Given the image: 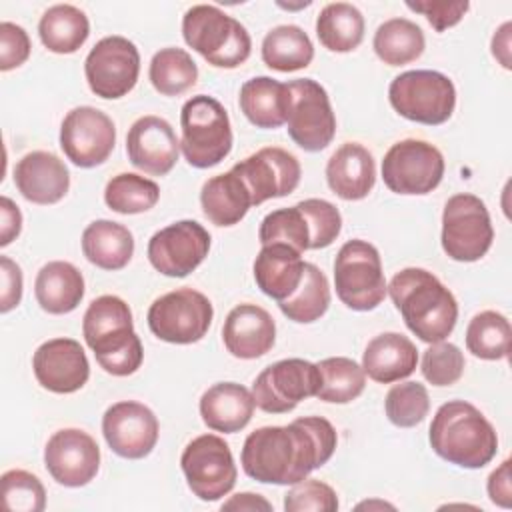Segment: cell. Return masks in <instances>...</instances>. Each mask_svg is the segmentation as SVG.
Returning a JSON list of instances; mask_svg holds the SVG:
<instances>
[{"label": "cell", "mask_w": 512, "mask_h": 512, "mask_svg": "<svg viewBox=\"0 0 512 512\" xmlns=\"http://www.w3.org/2000/svg\"><path fill=\"white\" fill-rule=\"evenodd\" d=\"M336 430L322 416H302L288 426H262L244 440L242 470L262 484L292 486L320 466L336 450Z\"/></svg>", "instance_id": "1"}, {"label": "cell", "mask_w": 512, "mask_h": 512, "mask_svg": "<svg viewBox=\"0 0 512 512\" xmlns=\"http://www.w3.org/2000/svg\"><path fill=\"white\" fill-rule=\"evenodd\" d=\"M388 294L404 324L422 342L446 340L458 320L454 294L428 270L404 268L388 284Z\"/></svg>", "instance_id": "2"}, {"label": "cell", "mask_w": 512, "mask_h": 512, "mask_svg": "<svg viewBox=\"0 0 512 512\" xmlns=\"http://www.w3.org/2000/svg\"><path fill=\"white\" fill-rule=\"evenodd\" d=\"M82 334L104 372L130 376L140 368L142 342L134 332L130 306L120 296L104 294L92 300L82 318Z\"/></svg>", "instance_id": "3"}, {"label": "cell", "mask_w": 512, "mask_h": 512, "mask_svg": "<svg viewBox=\"0 0 512 512\" xmlns=\"http://www.w3.org/2000/svg\"><path fill=\"white\" fill-rule=\"evenodd\" d=\"M432 450L460 468H484L498 452V434L488 418L466 400L442 404L430 424Z\"/></svg>", "instance_id": "4"}, {"label": "cell", "mask_w": 512, "mask_h": 512, "mask_svg": "<svg viewBox=\"0 0 512 512\" xmlns=\"http://www.w3.org/2000/svg\"><path fill=\"white\" fill-rule=\"evenodd\" d=\"M184 42L216 68H236L244 64L252 50V40L244 24L212 4H196L182 18Z\"/></svg>", "instance_id": "5"}, {"label": "cell", "mask_w": 512, "mask_h": 512, "mask_svg": "<svg viewBox=\"0 0 512 512\" xmlns=\"http://www.w3.org/2000/svg\"><path fill=\"white\" fill-rule=\"evenodd\" d=\"M180 150L194 168H212L232 150V128L226 108L208 94L192 96L180 110Z\"/></svg>", "instance_id": "6"}, {"label": "cell", "mask_w": 512, "mask_h": 512, "mask_svg": "<svg viewBox=\"0 0 512 512\" xmlns=\"http://www.w3.org/2000/svg\"><path fill=\"white\" fill-rule=\"evenodd\" d=\"M334 286L342 304L352 310L368 312L380 306L388 284L378 248L360 238L344 242L334 260Z\"/></svg>", "instance_id": "7"}, {"label": "cell", "mask_w": 512, "mask_h": 512, "mask_svg": "<svg viewBox=\"0 0 512 512\" xmlns=\"http://www.w3.org/2000/svg\"><path fill=\"white\" fill-rule=\"evenodd\" d=\"M388 100L402 118L438 126L444 124L456 108V88L442 72L408 70L390 82Z\"/></svg>", "instance_id": "8"}, {"label": "cell", "mask_w": 512, "mask_h": 512, "mask_svg": "<svg viewBox=\"0 0 512 512\" xmlns=\"http://www.w3.org/2000/svg\"><path fill=\"white\" fill-rule=\"evenodd\" d=\"M212 302L194 288H176L156 298L148 308L150 332L170 344H194L212 324Z\"/></svg>", "instance_id": "9"}, {"label": "cell", "mask_w": 512, "mask_h": 512, "mask_svg": "<svg viewBox=\"0 0 512 512\" xmlns=\"http://www.w3.org/2000/svg\"><path fill=\"white\" fill-rule=\"evenodd\" d=\"M494 228L486 204L468 192L448 198L442 212V248L456 262H476L492 246Z\"/></svg>", "instance_id": "10"}, {"label": "cell", "mask_w": 512, "mask_h": 512, "mask_svg": "<svg viewBox=\"0 0 512 512\" xmlns=\"http://www.w3.org/2000/svg\"><path fill=\"white\" fill-rule=\"evenodd\" d=\"M188 488L204 502L224 498L236 484V464L228 442L216 434H202L190 440L180 456Z\"/></svg>", "instance_id": "11"}, {"label": "cell", "mask_w": 512, "mask_h": 512, "mask_svg": "<svg viewBox=\"0 0 512 512\" xmlns=\"http://www.w3.org/2000/svg\"><path fill=\"white\" fill-rule=\"evenodd\" d=\"M442 176L444 156L426 140H400L388 148L382 160V180L394 194H428L442 182Z\"/></svg>", "instance_id": "12"}, {"label": "cell", "mask_w": 512, "mask_h": 512, "mask_svg": "<svg viewBox=\"0 0 512 512\" xmlns=\"http://www.w3.org/2000/svg\"><path fill=\"white\" fill-rule=\"evenodd\" d=\"M288 136L306 152L324 150L336 134V116L324 86L312 78L288 82Z\"/></svg>", "instance_id": "13"}, {"label": "cell", "mask_w": 512, "mask_h": 512, "mask_svg": "<svg viewBox=\"0 0 512 512\" xmlns=\"http://www.w3.org/2000/svg\"><path fill=\"white\" fill-rule=\"evenodd\" d=\"M322 384L318 364L304 358H286L266 366L252 384V396L260 410L284 414L302 400L316 396Z\"/></svg>", "instance_id": "14"}, {"label": "cell", "mask_w": 512, "mask_h": 512, "mask_svg": "<svg viewBox=\"0 0 512 512\" xmlns=\"http://www.w3.org/2000/svg\"><path fill=\"white\" fill-rule=\"evenodd\" d=\"M140 54L132 40L106 36L94 44L84 60V76L90 90L106 100L126 96L138 80Z\"/></svg>", "instance_id": "15"}, {"label": "cell", "mask_w": 512, "mask_h": 512, "mask_svg": "<svg viewBox=\"0 0 512 512\" xmlns=\"http://www.w3.org/2000/svg\"><path fill=\"white\" fill-rule=\"evenodd\" d=\"M116 144V126L112 118L94 108H72L60 126V148L78 168H94L108 160Z\"/></svg>", "instance_id": "16"}, {"label": "cell", "mask_w": 512, "mask_h": 512, "mask_svg": "<svg viewBox=\"0 0 512 512\" xmlns=\"http://www.w3.org/2000/svg\"><path fill=\"white\" fill-rule=\"evenodd\" d=\"M210 250V234L196 220H178L148 240V260L164 276L184 278L194 272Z\"/></svg>", "instance_id": "17"}, {"label": "cell", "mask_w": 512, "mask_h": 512, "mask_svg": "<svg viewBox=\"0 0 512 512\" xmlns=\"http://www.w3.org/2000/svg\"><path fill=\"white\" fill-rule=\"evenodd\" d=\"M232 170L246 184L252 196V206H258L270 198L292 194L302 176L298 158L278 146L260 148L248 158L236 162Z\"/></svg>", "instance_id": "18"}, {"label": "cell", "mask_w": 512, "mask_h": 512, "mask_svg": "<svg viewBox=\"0 0 512 512\" xmlns=\"http://www.w3.org/2000/svg\"><path fill=\"white\" fill-rule=\"evenodd\" d=\"M102 434L114 454L128 460L148 456L160 434L156 414L136 400L112 404L102 416Z\"/></svg>", "instance_id": "19"}, {"label": "cell", "mask_w": 512, "mask_h": 512, "mask_svg": "<svg viewBox=\"0 0 512 512\" xmlns=\"http://www.w3.org/2000/svg\"><path fill=\"white\" fill-rule=\"evenodd\" d=\"M44 466L58 484L80 488L98 474L100 448L88 432L80 428H62L46 442Z\"/></svg>", "instance_id": "20"}, {"label": "cell", "mask_w": 512, "mask_h": 512, "mask_svg": "<svg viewBox=\"0 0 512 512\" xmlns=\"http://www.w3.org/2000/svg\"><path fill=\"white\" fill-rule=\"evenodd\" d=\"M38 384L54 394H72L90 378V362L74 338H52L40 344L32 356Z\"/></svg>", "instance_id": "21"}, {"label": "cell", "mask_w": 512, "mask_h": 512, "mask_svg": "<svg viewBox=\"0 0 512 512\" xmlns=\"http://www.w3.org/2000/svg\"><path fill=\"white\" fill-rule=\"evenodd\" d=\"M126 152L138 170L150 176H166L178 162L180 142L168 120L148 114L130 126Z\"/></svg>", "instance_id": "22"}, {"label": "cell", "mask_w": 512, "mask_h": 512, "mask_svg": "<svg viewBox=\"0 0 512 512\" xmlns=\"http://www.w3.org/2000/svg\"><path fill=\"white\" fill-rule=\"evenodd\" d=\"M226 350L240 360H254L272 350L276 340V324L268 310L258 304L234 306L222 326Z\"/></svg>", "instance_id": "23"}, {"label": "cell", "mask_w": 512, "mask_h": 512, "mask_svg": "<svg viewBox=\"0 0 512 512\" xmlns=\"http://www.w3.org/2000/svg\"><path fill=\"white\" fill-rule=\"evenodd\" d=\"M14 184L28 202L48 206L66 196L70 188V172L56 154L34 150L16 162Z\"/></svg>", "instance_id": "24"}, {"label": "cell", "mask_w": 512, "mask_h": 512, "mask_svg": "<svg viewBox=\"0 0 512 512\" xmlns=\"http://www.w3.org/2000/svg\"><path fill=\"white\" fill-rule=\"evenodd\" d=\"M326 182L342 200H362L376 184L374 156L358 142H346L326 164Z\"/></svg>", "instance_id": "25"}, {"label": "cell", "mask_w": 512, "mask_h": 512, "mask_svg": "<svg viewBox=\"0 0 512 512\" xmlns=\"http://www.w3.org/2000/svg\"><path fill=\"white\" fill-rule=\"evenodd\" d=\"M418 364L414 342L400 332H382L374 336L362 354V370L380 384H392L408 378Z\"/></svg>", "instance_id": "26"}, {"label": "cell", "mask_w": 512, "mask_h": 512, "mask_svg": "<svg viewBox=\"0 0 512 512\" xmlns=\"http://www.w3.org/2000/svg\"><path fill=\"white\" fill-rule=\"evenodd\" d=\"M256 402L252 392L238 382L212 384L200 398L202 422L224 434H234L248 426Z\"/></svg>", "instance_id": "27"}, {"label": "cell", "mask_w": 512, "mask_h": 512, "mask_svg": "<svg viewBox=\"0 0 512 512\" xmlns=\"http://www.w3.org/2000/svg\"><path fill=\"white\" fill-rule=\"evenodd\" d=\"M304 260L298 250L288 244H266L254 260V280L258 288L276 302L286 300L300 284Z\"/></svg>", "instance_id": "28"}, {"label": "cell", "mask_w": 512, "mask_h": 512, "mask_svg": "<svg viewBox=\"0 0 512 512\" xmlns=\"http://www.w3.org/2000/svg\"><path fill=\"white\" fill-rule=\"evenodd\" d=\"M240 110L250 124L264 130H274L286 124L290 90L288 82H278L270 76H256L240 88Z\"/></svg>", "instance_id": "29"}, {"label": "cell", "mask_w": 512, "mask_h": 512, "mask_svg": "<svg viewBox=\"0 0 512 512\" xmlns=\"http://www.w3.org/2000/svg\"><path fill=\"white\" fill-rule=\"evenodd\" d=\"M34 296L44 312L68 314L84 298V276L74 264L52 260L38 270Z\"/></svg>", "instance_id": "30"}, {"label": "cell", "mask_w": 512, "mask_h": 512, "mask_svg": "<svg viewBox=\"0 0 512 512\" xmlns=\"http://www.w3.org/2000/svg\"><path fill=\"white\" fill-rule=\"evenodd\" d=\"M204 216L216 226L238 224L252 206V196L242 178L230 168L224 174L212 176L200 190Z\"/></svg>", "instance_id": "31"}, {"label": "cell", "mask_w": 512, "mask_h": 512, "mask_svg": "<svg viewBox=\"0 0 512 512\" xmlns=\"http://www.w3.org/2000/svg\"><path fill=\"white\" fill-rule=\"evenodd\" d=\"M82 252L102 270H122L134 254V236L120 222L94 220L82 232Z\"/></svg>", "instance_id": "32"}, {"label": "cell", "mask_w": 512, "mask_h": 512, "mask_svg": "<svg viewBox=\"0 0 512 512\" xmlns=\"http://www.w3.org/2000/svg\"><path fill=\"white\" fill-rule=\"evenodd\" d=\"M38 34L42 44L54 54H74L90 34L88 16L72 4L50 6L40 22Z\"/></svg>", "instance_id": "33"}, {"label": "cell", "mask_w": 512, "mask_h": 512, "mask_svg": "<svg viewBox=\"0 0 512 512\" xmlns=\"http://www.w3.org/2000/svg\"><path fill=\"white\" fill-rule=\"evenodd\" d=\"M316 36L330 52H352L364 40V16L348 2L326 4L316 18Z\"/></svg>", "instance_id": "34"}, {"label": "cell", "mask_w": 512, "mask_h": 512, "mask_svg": "<svg viewBox=\"0 0 512 512\" xmlns=\"http://www.w3.org/2000/svg\"><path fill=\"white\" fill-rule=\"evenodd\" d=\"M314 58L310 36L296 24H280L262 40V60L278 72H296L306 68Z\"/></svg>", "instance_id": "35"}, {"label": "cell", "mask_w": 512, "mask_h": 512, "mask_svg": "<svg viewBox=\"0 0 512 512\" xmlns=\"http://www.w3.org/2000/svg\"><path fill=\"white\" fill-rule=\"evenodd\" d=\"M372 46L384 64L404 66L422 56L426 38L416 22L408 18H390L376 28Z\"/></svg>", "instance_id": "36"}, {"label": "cell", "mask_w": 512, "mask_h": 512, "mask_svg": "<svg viewBox=\"0 0 512 512\" xmlns=\"http://www.w3.org/2000/svg\"><path fill=\"white\" fill-rule=\"evenodd\" d=\"M282 314L298 324H310L320 320L330 306V284L324 272L312 264H304V274L298 288L282 302H278Z\"/></svg>", "instance_id": "37"}, {"label": "cell", "mask_w": 512, "mask_h": 512, "mask_svg": "<svg viewBox=\"0 0 512 512\" xmlns=\"http://www.w3.org/2000/svg\"><path fill=\"white\" fill-rule=\"evenodd\" d=\"M148 78L162 96H178L196 84L198 66L186 50L170 46L152 56Z\"/></svg>", "instance_id": "38"}, {"label": "cell", "mask_w": 512, "mask_h": 512, "mask_svg": "<svg viewBox=\"0 0 512 512\" xmlns=\"http://www.w3.org/2000/svg\"><path fill=\"white\" fill-rule=\"evenodd\" d=\"M510 322L496 310L478 312L466 328V348L482 360H502L510 352Z\"/></svg>", "instance_id": "39"}, {"label": "cell", "mask_w": 512, "mask_h": 512, "mask_svg": "<svg viewBox=\"0 0 512 512\" xmlns=\"http://www.w3.org/2000/svg\"><path fill=\"white\" fill-rule=\"evenodd\" d=\"M322 384L318 398L332 404H348L356 400L366 386V374L358 362L346 356H330L318 362Z\"/></svg>", "instance_id": "40"}, {"label": "cell", "mask_w": 512, "mask_h": 512, "mask_svg": "<svg viewBox=\"0 0 512 512\" xmlns=\"http://www.w3.org/2000/svg\"><path fill=\"white\" fill-rule=\"evenodd\" d=\"M158 198V184L134 172H120L112 176L104 188L106 206L118 214L146 212L156 206Z\"/></svg>", "instance_id": "41"}, {"label": "cell", "mask_w": 512, "mask_h": 512, "mask_svg": "<svg viewBox=\"0 0 512 512\" xmlns=\"http://www.w3.org/2000/svg\"><path fill=\"white\" fill-rule=\"evenodd\" d=\"M258 240L262 246L274 242L288 244L302 254L304 250H310V226L298 206L278 208L262 218Z\"/></svg>", "instance_id": "42"}, {"label": "cell", "mask_w": 512, "mask_h": 512, "mask_svg": "<svg viewBox=\"0 0 512 512\" xmlns=\"http://www.w3.org/2000/svg\"><path fill=\"white\" fill-rule=\"evenodd\" d=\"M388 420L398 428H412L420 424L430 410V396L420 382L394 384L384 400Z\"/></svg>", "instance_id": "43"}, {"label": "cell", "mask_w": 512, "mask_h": 512, "mask_svg": "<svg viewBox=\"0 0 512 512\" xmlns=\"http://www.w3.org/2000/svg\"><path fill=\"white\" fill-rule=\"evenodd\" d=\"M2 508L10 512H42L46 508V490L40 478L28 470H8L0 478Z\"/></svg>", "instance_id": "44"}, {"label": "cell", "mask_w": 512, "mask_h": 512, "mask_svg": "<svg viewBox=\"0 0 512 512\" xmlns=\"http://www.w3.org/2000/svg\"><path fill=\"white\" fill-rule=\"evenodd\" d=\"M420 370L432 386H452L464 374V354L452 342H434L424 350Z\"/></svg>", "instance_id": "45"}, {"label": "cell", "mask_w": 512, "mask_h": 512, "mask_svg": "<svg viewBox=\"0 0 512 512\" xmlns=\"http://www.w3.org/2000/svg\"><path fill=\"white\" fill-rule=\"evenodd\" d=\"M296 206L302 210L310 226V250L326 248L338 238L342 230V216L332 202L322 198H306Z\"/></svg>", "instance_id": "46"}, {"label": "cell", "mask_w": 512, "mask_h": 512, "mask_svg": "<svg viewBox=\"0 0 512 512\" xmlns=\"http://www.w3.org/2000/svg\"><path fill=\"white\" fill-rule=\"evenodd\" d=\"M338 506L334 488L316 478H304L284 494L286 512H336Z\"/></svg>", "instance_id": "47"}, {"label": "cell", "mask_w": 512, "mask_h": 512, "mask_svg": "<svg viewBox=\"0 0 512 512\" xmlns=\"http://www.w3.org/2000/svg\"><path fill=\"white\" fill-rule=\"evenodd\" d=\"M32 44L28 32L14 24L2 22L0 24V70L8 72L22 66L30 56Z\"/></svg>", "instance_id": "48"}, {"label": "cell", "mask_w": 512, "mask_h": 512, "mask_svg": "<svg viewBox=\"0 0 512 512\" xmlns=\"http://www.w3.org/2000/svg\"><path fill=\"white\" fill-rule=\"evenodd\" d=\"M406 6L418 14H424L436 32H444L446 28L456 26L470 8L466 0H456V2L424 0V2H406Z\"/></svg>", "instance_id": "49"}, {"label": "cell", "mask_w": 512, "mask_h": 512, "mask_svg": "<svg viewBox=\"0 0 512 512\" xmlns=\"http://www.w3.org/2000/svg\"><path fill=\"white\" fill-rule=\"evenodd\" d=\"M0 278H2L0 312L6 314L12 308H16L20 304V300H22V286H24L22 270L8 256H0Z\"/></svg>", "instance_id": "50"}, {"label": "cell", "mask_w": 512, "mask_h": 512, "mask_svg": "<svg viewBox=\"0 0 512 512\" xmlns=\"http://www.w3.org/2000/svg\"><path fill=\"white\" fill-rule=\"evenodd\" d=\"M486 490H488L492 504H496L500 508L512 506V480H510V460L508 458L488 476Z\"/></svg>", "instance_id": "51"}, {"label": "cell", "mask_w": 512, "mask_h": 512, "mask_svg": "<svg viewBox=\"0 0 512 512\" xmlns=\"http://www.w3.org/2000/svg\"><path fill=\"white\" fill-rule=\"evenodd\" d=\"M22 230L20 208L8 198H0V246H8Z\"/></svg>", "instance_id": "52"}, {"label": "cell", "mask_w": 512, "mask_h": 512, "mask_svg": "<svg viewBox=\"0 0 512 512\" xmlns=\"http://www.w3.org/2000/svg\"><path fill=\"white\" fill-rule=\"evenodd\" d=\"M222 510H248V512H254V510H264V512H270L272 510V504L260 496V494H254V492H240V494H234L230 500H226L222 504Z\"/></svg>", "instance_id": "53"}, {"label": "cell", "mask_w": 512, "mask_h": 512, "mask_svg": "<svg viewBox=\"0 0 512 512\" xmlns=\"http://www.w3.org/2000/svg\"><path fill=\"white\" fill-rule=\"evenodd\" d=\"M510 30L512 24L504 22L496 34L492 36V56L502 64V68L510 70L512 68V60H510Z\"/></svg>", "instance_id": "54"}, {"label": "cell", "mask_w": 512, "mask_h": 512, "mask_svg": "<svg viewBox=\"0 0 512 512\" xmlns=\"http://www.w3.org/2000/svg\"><path fill=\"white\" fill-rule=\"evenodd\" d=\"M358 510H362V508H390V510H394V506L392 504H388V502H382V500H368V502H360L358 506H356Z\"/></svg>", "instance_id": "55"}]
</instances>
